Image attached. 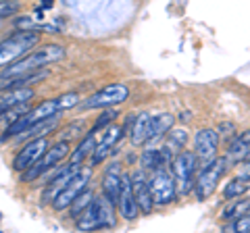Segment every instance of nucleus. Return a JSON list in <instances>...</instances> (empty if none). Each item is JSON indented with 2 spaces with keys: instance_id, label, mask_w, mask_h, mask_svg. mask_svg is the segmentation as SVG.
Instances as JSON below:
<instances>
[{
  "instance_id": "1",
  "label": "nucleus",
  "mask_w": 250,
  "mask_h": 233,
  "mask_svg": "<svg viewBox=\"0 0 250 233\" xmlns=\"http://www.w3.org/2000/svg\"><path fill=\"white\" fill-rule=\"evenodd\" d=\"M65 58V48L59 44H46L42 48H38L34 52L23 54L21 58H17L15 63L2 67L0 71V79H13V77L25 75L31 71H38V69H44L52 63H59V60Z\"/></svg>"
},
{
  "instance_id": "2",
  "label": "nucleus",
  "mask_w": 250,
  "mask_h": 233,
  "mask_svg": "<svg viewBox=\"0 0 250 233\" xmlns=\"http://www.w3.org/2000/svg\"><path fill=\"white\" fill-rule=\"evenodd\" d=\"M115 211H113V202L108 200L104 194L103 196H94L90 202V206L77 216V229L80 231H96V229H106L115 227Z\"/></svg>"
},
{
  "instance_id": "3",
  "label": "nucleus",
  "mask_w": 250,
  "mask_h": 233,
  "mask_svg": "<svg viewBox=\"0 0 250 233\" xmlns=\"http://www.w3.org/2000/svg\"><path fill=\"white\" fill-rule=\"evenodd\" d=\"M38 42H40L38 32H21V29L2 40L0 42V69L15 63L23 54H27L29 48H34Z\"/></svg>"
},
{
  "instance_id": "4",
  "label": "nucleus",
  "mask_w": 250,
  "mask_h": 233,
  "mask_svg": "<svg viewBox=\"0 0 250 233\" xmlns=\"http://www.w3.org/2000/svg\"><path fill=\"white\" fill-rule=\"evenodd\" d=\"M69 152H71V148H69V142H65V139H61V142H57L54 146H48V150H46L42 156L34 162V165H31L29 169L23 171L21 181H34V179H40V177L46 173V171L54 169L61 160H65V158L69 156Z\"/></svg>"
},
{
  "instance_id": "5",
  "label": "nucleus",
  "mask_w": 250,
  "mask_h": 233,
  "mask_svg": "<svg viewBox=\"0 0 250 233\" xmlns=\"http://www.w3.org/2000/svg\"><path fill=\"white\" fill-rule=\"evenodd\" d=\"M198 169V158L194 152H179L177 156L171 160V171H173V179L177 185V194L188 196L194 190V175Z\"/></svg>"
},
{
  "instance_id": "6",
  "label": "nucleus",
  "mask_w": 250,
  "mask_h": 233,
  "mask_svg": "<svg viewBox=\"0 0 250 233\" xmlns=\"http://www.w3.org/2000/svg\"><path fill=\"white\" fill-rule=\"evenodd\" d=\"M228 167H229V160L228 158H213L207 167H202L200 175L196 183H194V194H196L198 200H207L210 194L215 192L217 183L221 181V177L228 173Z\"/></svg>"
},
{
  "instance_id": "7",
  "label": "nucleus",
  "mask_w": 250,
  "mask_h": 233,
  "mask_svg": "<svg viewBox=\"0 0 250 233\" xmlns=\"http://www.w3.org/2000/svg\"><path fill=\"white\" fill-rule=\"evenodd\" d=\"M148 185H150L154 206H167L177 196L175 179L165 167H156L152 171V177H150V181H148Z\"/></svg>"
},
{
  "instance_id": "8",
  "label": "nucleus",
  "mask_w": 250,
  "mask_h": 233,
  "mask_svg": "<svg viewBox=\"0 0 250 233\" xmlns=\"http://www.w3.org/2000/svg\"><path fill=\"white\" fill-rule=\"evenodd\" d=\"M90 179H92V169L75 171V175L67 181L65 188H62L57 196L52 198V208H54V211H65V208L71 206V202L80 196L85 188H88Z\"/></svg>"
},
{
  "instance_id": "9",
  "label": "nucleus",
  "mask_w": 250,
  "mask_h": 233,
  "mask_svg": "<svg viewBox=\"0 0 250 233\" xmlns=\"http://www.w3.org/2000/svg\"><path fill=\"white\" fill-rule=\"evenodd\" d=\"M129 98V88L125 83H111L106 88L94 92V94L85 100L83 106L85 108H108V106H117L125 102Z\"/></svg>"
},
{
  "instance_id": "10",
  "label": "nucleus",
  "mask_w": 250,
  "mask_h": 233,
  "mask_svg": "<svg viewBox=\"0 0 250 233\" xmlns=\"http://www.w3.org/2000/svg\"><path fill=\"white\" fill-rule=\"evenodd\" d=\"M219 148V134L215 129H198L194 136V154L198 158L200 169L207 167L215 158Z\"/></svg>"
},
{
  "instance_id": "11",
  "label": "nucleus",
  "mask_w": 250,
  "mask_h": 233,
  "mask_svg": "<svg viewBox=\"0 0 250 233\" xmlns=\"http://www.w3.org/2000/svg\"><path fill=\"white\" fill-rule=\"evenodd\" d=\"M48 146L50 144H48V139H46V136L44 137L29 139V142L17 152V156H15V160H13V169L19 171V173H23V171L29 169L46 150H48Z\"/></svg>"
},
{
  "instance_id": "12",
  "label": "nucleus",
  "mask_w": 250,
  "mask_h": 233,
  "mask_svg": "<svg viewBox=\"0 0 250 233\" xmlns=\"http://www.w3.org/2000/svg\"><path fill=\"white\" fill-rule=\"evenodd\" d=\"M129 179H131V192H134L138 208L144 214H150L152 208H154V200H152V194H150V185H148V179L144 175V169L134 171V173L129 175Z\"/></svg>"
},
{
  "instance_id": "13",
  "label": "nucleus",
  "mask_w": 250,
  "mask_h": 233,
  "mask_svg": "<svg viewBox=\"0 0 250 233\" xmlns=\"http://www.w3.org/2000/svg\"><path fill=\"white\" fill-rule=\"evenodd\" d=\"M117 208H119V214L125 221H134L140 214L138 202L134 198V192H131V179L125 173L121 177V192H119V198H117Z\"/></svg>"
},
{
  "instance_id": "14",
  "label": "nucleus",
  "mask_w": 250,
  "mask_h": 233,
  "mask_svg": "<svg viewBox=\"0 0 250 233\" xmlns=\"http://www.w3.org/2000/svg\"><path fill=\"white\" fill-rule=\"evenodd\" d=\"M123 137V127H117V125H108L103 139L94 146V152H92V167L94 165H100L108 154H111V150L115 148V144L119 142V139Z\"/></svg>"
},
{
  "instance_id": "15",
  "label": "nucleus",
  "mask_w": 250,
  "mask_h": 233,
  "mask_svg": "<svg viewBox=\"0 0 250 233\" xmlns=\"http://www.w3.org/2000/svg\"><path fill=\"white\" fill-rule=\"evenodd\" d=\"M121 177H123L121 162H111L103 175V194L113 204H117V198H119L121 192Z\"/></svg>"
},
{
  "instance_id": "16",
  "label": "nucleus",
  "mask_w": 250,
  "mask_h": 233,
  "mask_svg": "<svg viewBox=\"0 0 250 233\" xmlns=\"http://www.w3.org/2000/svg\"><path fill=\"white\" fill-rule=\"evenodd\" d=\"M36 96V92L29 88V85H21V88H11L6 90L2 96H0V116H2L6 111L19 106V104H25L29 102L31 98Z\"/></svg>"
},
{
  "instance_id": "17",
  "label": "nucleus",
  "mask_w": 250,
  "mask_h": 233,
  "mask_svg": "<svg viewBox=\"0 0 250 233\" xmlns=\"http://www.w3.org/2000/svg\"><path fill=\"white\" fill-rule=\"evenodd\" d=\"M59 121H61V115H54V116H48V119H42V121H38L34 123V125H29L25 131H21L19 136H15L19 139V142H29V139H36V137H44V136H48L50 131H54L59 127Z\"/></svg>"
},
{
  "instance_id": "18",
  "label": "nucleus",
  "mask_w": 250,
  "mask_h": 233,
  "mask_svg": "<svg viewBox=\"0 0 250 233\" xmlns=\"http://www.w3.org/2000/svg\"><path fill=\"white\" fill-rule=\"evenodd\" d=\"M225 158L229 160V165L231 162H244L250 158V129H246L244 134H240L231 139Z\"/></svg>"
},
{
  "instance_id": "19",
  "label": "nucleus",
  "mask_w": 250,
  "mask_h": 233,
  "mask_svg": "<svg viewBox=\"0 0 250 233\" xmlns=\"http://www.w3.org/2000/svg\"><path fill=\"white\" fill-rule=\"evenodd\" d=\"M129 137H131V144L134 146H142L150 139V115L138 113L134 116V125H131Z\"/></svg>"
},
{
  "instance_id": "20",
  "label": "nucleus",
  "mask_w": 250,
  "mask_h": 233,
  "mask_svg": "<svg viewBox=\"0 0 250 233\" xmlns=\"http://www.w3.org/2000/svg\"><path fill=\"white\" fill-rule=\"evenodd\" d=\"M175 116L169 113H159L150 116V142H159L163 136H167V131L173 127Z\"/></svg>"
},
{
  "instance_id": "21",
  "label": "nucleus",
  "mask_w": 250,
  "mask_h": 233,
  "mask_svg": "<svg viewBox=\"0 0 250 233\" xmlns=\"http://www.w3.org/2000/svg\"><path fill=\"white\" fill-rule=\"evenodd\" d=\"M94 146H96V139H94V131H90V134H85L82 137V142L77 144V148L71 152V165L80 169L82 162L94 152Z\"/></svg>"
},
{
  "instance_id": "22",
  "label": "nucleus",
  "mask_w": 250,
  "mask_h": 233,
  "mask_svg": "<svg viewBox=\"0 0 250 233\" xmlns=\"http://www.w3.org/2000/svg\"><path fill=\"white\" fill-rule=\"evenodd\" d=\"M186 144H188V131L184 127H177V129L171 127L167 131V142H165V146H167L171 152H179Z\"/></svg>"
},
{
  "instance_id": "23",
  "label": "nucleus",
  "mask_w": 250,
  "mask_h": 233,
  "mask_svg": "<svg viewBox=\"0 0 250 233\" xmlns=\"http://www.w3.org/2000/svg\"><path fill=\"white\" fill-rule=\"evenodd\" d=\"M92 200H94V192L85 188V190L80 194V196H77V198L71 202V206H69V208H71V216H73V219H77V216H80V214L85 211V208L90 206Z\"/></svg>"
},
{
  "instance_id": "24",
  "label": "nucleus",
  "mask_w": 250,
  "mask_h": 233,
  "mask_svg": "<svg viewBox=\"0 0 250 233\" xmlns=\"http://www.w3.org/2000/svg\"><path fill=\"white\" fill-rule=\"evenodd\" d=\"M244 192H248V183H246V179H242V177H236V179H231L228 185H225L223 198L233 200V198H240Z\"/></svg>"
},
{
  "instance_id": "25",
  "label": "nucleus",
  "mask_w": 250,
  "mask_h": 233,
  "mask_svg": "<svg viewBox=\"0 0 250 233\" xmlns=\"http://www.w3.org/2000/svg\"><path fill=\"white\" fill-rule=\"evenodd\" d=\"M117 115H119V113H117L113 106H108L106 111H104V113H103V115H100L98 119H96V123H94L92 131H100V129H106V127L111 125V123H113V121L117 119Z\"/></svg>"
},
{
  "instance_id": "26",
  "label": "nucleus",
  "mask_w": 250,
  "mask_h": 233,
  "mask_svg": "<svg viewBox=\"0 0 250 233\" xmlns=\"http://www.w3.org/2000/svg\"><path fill=\"white\" fill-rule=\"evenodd\" d=\"M250 211V202H236L233 206L225 208L223 211V219H233V216H242L244 213Z\"/></svg>"
},
{
  "instance_id": "27",
  "label": "nucleus",
  "mask_w": 250,
  "mask_h": 233,
  "mask_svg": "<svg viewBox=\"0 0 250 233\" xmlns=\"http://www.w3.org/2000/svg\"><path fill=\"white\" fill-rule=\"evenodd\" d=\"M19 2L17 0H0V19L4 17H13V15L19 13Z\"/></svg>"
},
{
  "instance_id": "28",
  "label": "nucleus",
  "mask_w": 250,
  "mask_h": 233,
  "mask_svg": "<svg viewBox=\"0 0 250 233\" xmlns=\"http://www.w3.org/2000/svg\"><path fill=\"white\" fill-rule=\"evenodd\" d=\"M231 231L250 233V213H244V216H238V219L231 223Z\"/></svg>"
},
{
  "instance_id": "29",
  "label": "nucleus",
  "mask_w": 250,
  "mask_h": 233,
  "mask_svg": "<svg viewBox=\"0 0 250 233\" xmlns=\"http://www.w3.org/2000/svg\"><path fill=\"white\" fill-rule=\"evenodd\" d=\"M82 131H83V121H77V123H71L65 131H62V137L61 139H65V142H69L71 137H80L82 136Z\"/></svg>"
},
{
  "instance_id": "30",
  "label": "nucleus",
  "mask_w": 250,
  "mask_h": 233,
  "mask_svg": "<svg viewBox=\"0 0 250 233\" xmlns=\"http://www.w3.org/2000/svg\"><path fill=\"white\" fill-rule=\"evenodd\" d=\"M59 104H61V108L62 111H69V108H73V106H77L80 104V96L77 94H62V96H59Z\"/></svg>"
},
{
  "instance_id": "31",
  "label": "nucleus",
  "mask_w": 250,
  "mask_h": 233,
  "mask_svg": "<svg viewBox=\"0 0 250 233\" xmlns=\"http://www.w3.org/2000/svg\"><path fill=\"white\" fill-rule=\"evenodd\" d=\"M233 123H221V125H219V139L221 137H225V136H231L233 134Z\"/></svg>"
},
{
  "instance_id": "32",
  "label": "nucleus",
  "mask_w": 250,
  "mask_h": 233,
  "mask_svg": "<svg viewBox=\"0 0 250 233\" xmlns=\"http://www.w3.org/2000/svg\"><path fill=\"white\" fill-rule=\"evenodd\" d=\"M240 177H242V179H246V181H250V158H248V160H244V162H242V169H240Z\"/></svg>"
},
{
  "instance_id": "33",
  "label": "nucleus",
  "mask_w": 250,
  "mask_h": 233,
  "mask_svg": "<svg viewBox=\"0 0 250 233\" xmlns=\"http://www.w3.org/2000/svg\"><path fill=\"white\" fill-rule=\"evenodd\" d=\"M42 6H44V9H48V6H52V0H44Z\"/></svg>"
},
{
  "instance_id": "34",
  "label": "nucleus",
  "mask_w": 250,
  "mask_h": 233,
  "mask_svg": "<svg viewBox=\"0 0 250 233\" xmlns=\"http://www.w3.org/2000/svg\"><path fill=\"white\" fill-rule=\"evenodd\" d=\"M248 213H250V211H248Z\"/></svg>"
}]
</instances>
